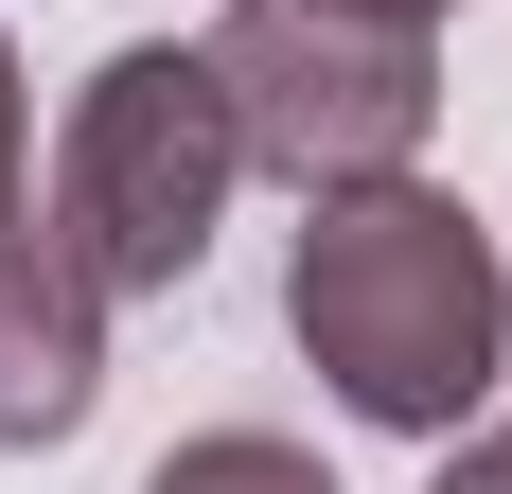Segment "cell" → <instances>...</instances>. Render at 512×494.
<instances>
[{
	"label": "cell",
	"instance_id": "52a82bcc",
	"mask_svg": "<svg viewBox=\"0 0 512 494\" xmlns=\"http://www.w3.org/2000/svg\"><path fill=\"white\" fill-rule=\"evenodd\" d=\"M0 212H18V36H0Z\"/></svg>",
	"mask_w": 512,
	"mask_h": 494
},
{
	"label": "cell",
	"instance_id": "3957f363",
	"mask_svg": "<svg viewBox=\"0 0 512 494\" xmlns=\"http://www.w3.org/2000/svg\"><path fill=\"white\" fill-rule=\"evenodd\" d=\"M212 89H230L265 177L336 195V177H407L424 159L442 53H424V18H371V0H230L212 18Z\"/></svg>",
	"mask_w": 512,
	"mask_h": 494
},
{
	"label": "cell",
	"instance_id": "5b68a950",
	"mask_svg": "<svg viewBox=\"0 0 512 494\" xmlns=\"http://www.w3.org/2000/svg\"><path fill=\"white\" fill-rule=\"evenodd\" d=\"M142 494H336V477H318L301 442H265V424H212V442H177Z\"/></svg>",
	"mask_w": 512,
	"mask_h": 494
},
{
	"label": "cell",
	"instance_id": "7a4b0ae2",
	"mask_svg": "<svg viewBox=\"0 0 512 494\" xmlns=\"http://www.w3.org/2000/svg\"><path fill=\"white\" fill-rule=\"evenodd\" d=\"M230 177H248V124H230V89H212V53H106L89 89H71V124H53V230H71V265H89L106 300H177L212 265V230H230Z\"/></svg>",
	"mask_w": 512,
	"mask_h": 494
},
{
	"label": "cell",
	"instance_id": "6da1fadb",
	"mask_svg": "<svg viewBox=\"0 0 512 494\" xmlns=\"http://www.w3.org/2000/svg\"><path fill=\"white\" fill-rule=\"evenodd\" d=\"M283 336L318 353V389L354 424L460 442L495 353H512L495 230L460 195H424V177H336V195H301V247H283Z\"/></svg>",
	"mask_w": 512,
	"mask_h": 494
},
{
	"label": "cell",
	"instance_id": "ba28073f",
	"mask_svg": "<svg viewBox=\"0 0 512 494\" xmlns=\"http://www.w3.org/2000/svg\"><path fill=\"white\" fill-rule=\"evenodd\" d=\"M371 18H460V0H371Z\"/></svg>",
	"mask_w": 512,
	"mask_h": 494
},
{
	"label": "cell",
	"instance_id": "277c9868",
	"mask_svg": "<svg viewBox=\"0 0 512 494\" xmlns=\"http://www.w3.org/2000/svg\"><path fill=\"white\" fill-rule=\"evenodd\" d=\"M106 406V283L71 265V230L0 212V442H71Z\"/></svg>",
	"mask_w": 512,
	"mask_h": 494
},
{
	"label": "cell",
	"instance_id": "8992f818",
	"mask_svg": "<svg viewBox=\"0 0 512 494\" xmlns=\"http://www.w3.org/2000/svg\"><path fill=\"white\" fill-rule=\"evenodd\" d=\"M442 494H512V406H495V424H477L460 459H442Z\"/></svg>",
	"mask_w": 512,
	"mask_h": 494
}]
</instances>
